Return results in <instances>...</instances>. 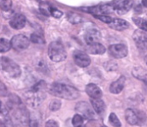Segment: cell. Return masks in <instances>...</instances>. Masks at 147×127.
Wrapping results in <instances>:
<instances>
[{
	"label": "cell",
	"instance_id": "cell-37",
	"mask_svg": "<svg viewBox=\"0 0 147 127\" xmlns=\"http://www.w3.org/2000/svg\"><path fill=\"white\" fill-rule=\"evenodd\" d=\"M0 127H7L5 123H3V121H0Z\"/></svg>",
	"mask_w": 147,
	"mask_h": 127
},
{
	"label": "cell",
	"instance_id": "cell-32",
	"mask_svg": "<svg viewBox=\"0 0 147 127\" xmlns=\"http://www.w3.org/2000/svg\"><path fill=\"white\" fill-rule=\"evenodd\" d=\"M81 20H82V18H81L79 15H78L77 14H72V15H71V17H70V21H71V22H72V23H78V22H81Z\"/></svg>",
	"mask_w": 147,
	"mask_h": 127
},
{
	"label": "cell",
	"instance_id": "cell-20",
	"mask_svg": "<svg viewBox=\"0 0 147 127\" xmlns=\"http://www.w3.org/2000/svg\"><path fill=\"white\" fill-rule=\"evenodd\" d=\"M132 5L133 0H121L117 3L115 9L118 10L119 13H125L131 9Z\"/></svg>",
	"mask_w": 147,
	"mask_h": 127
},
{
	"label": "cell",
	"instance_id": "cell-5",
	"mask_svg": "<svg viewBox=\"0 0 147 127\" xmlns=\"http://www.w3.org/2000/svg\"><path fill=\"white\" fill-rule=\"evenodd\" d=\"M125 117L127 122L131 126H140L146 120V115L142 112L131 108L126 110Z\"/></svg>",
	"mask_w": 147,
	"mask_h": 127
},
{
	"label": "cell",
	"instance_id": "cell-28",
	"mask_svg": "<svg viewBox=\"0 0 147 127\" xmlns=\"http://www.w3.org/2000/svg\"><path fill=\"white\" fill-rule=\"evenodd\" d=\"M30 40L33 42V43H35V44H41V43H44V39L37 34H31V37H30Z\"/></svg>",
	"mask_w": 147,
	"mask_h": 127
},
{
	"label": "cell",
	"instance_id": "cell-27",
	"mask_svg": "<svg viewBox=\"0 0 147 127\" xmlns=\"http://www.w3.org/2000/svg\"><path fill=\"white\" fill-rule=\"evenodd\" d=\"M84 117L82 115L76 114L72 118V125L75 127L79 126L84 124Z\"/></svg>",
	"mask_w": 147,
	"mask_h": 127
},
{
	"label": "cell",
	"instance_id": "cell-30",
	"mask_svg": "<svg viewBox=\"0 0 147 127\" xmlns=\"http://www.w3.org/2000/svg\"><path fill=\"white\" fill-rule=\"evenodd\" d=\"M96 18H98L99 20H101L104 23H108V24H109L112 22V20H113L110 16H109L107 15H96Z\"/></svg>",
	"mask_w": 147,
	"mask_h": 127
},
{
	"label": "cell",
	"instance_id": "cell-3",
	"mask_svg": "<svg viewBox=\"0 0 147 127\" xmlns=\"http://www.w3.org/2000/svg\"><path fill=\"white\" fill-rule=\"evenodd\" d=\"M48 56L53 62H62L66 58L65 46L60 41H53L48 47Z\"/></svg>",
	"mask_w": 147,
	"mask_h": 127
},
{
	"label": "cell",
	"instance_id": "cell-23",
	"mask_svg": "<svg viewBox=\"0 0 147 127\" xmlns=\"http://www.w3.org/2000/svg\"><path fill=\"white\" fill-rule=\"evenodd\" d=\"M134 21L140 29L147 32V20H145L143 18H140V17H135V18H134Z\"/></svg>",
	"mask_w": 147,
	"mask_h": 127
},
{
	"label": "cell",
	"instance_id": "cell-40",
	"mask_svg": "<svg viewBox=\"0 0 147 127\" xmlns=\"http://www.w3.org/2000/svg\"><path fill=\"white\" fill-rule=\"evenodd\" d=\"M101 127H107V126H102Z\"/></svg>",
	"mask_w": 147,
	"mask_h": 127
},
{
	"label": "cell",
	"instance_id": "cell-1",
	"mask_svg": "<svg viewBox=\"0 0 147 127\" xmlns=\"http://www.w3.org/2000/svg\"><path fill=\"white\" fill-rule=\"evenodd\" d=\"M47 84L44 81H40L34 84L32 89L26 94L27 103L33 108H38L45 99V90Z\"/></svg>",
	"mask_w": 147,
	"mask_h": 127
},
{
	"label": "cell",
	"instance_id": "cell-11",
	"mask_svg": "<svg viewBox=\"0 0 147 127\" xmlns=\"http://www.w3.org/2000/svg\"><path fill=\"white\" fill-rule=\"evenodd\" d=\"M88 11L94 14L96 16V15H108V14L113 12L114 8L109 4H102V5L90 7V8H89Z\"/></svg>",
	"mask_w": 147,
	"mask_h": 127
},
{
	"label": "cell",
	"instance_id": "cell-14",
	"mask_svg": "<svg viewBox=\"0 0 147 127\" xmlns=\"http://www.w3.org/2000/svg\"><path fill=\"white\" fill-rule=\"evenodd\" d=\"M26 24V18L22 14L15 15L9 21V25L15 29H22Z\"/></svg>",
	"mask_w": 147,
	"mask_h": 127
},
{
	"label": "cell",
	"instance_id": "cell-33",
	"mask_svg": "<svg viewBox=\"0 0 147 127\" xmlns=\"http://www.w3.org/2000/svg\"><path fill=\"white\" fill-rule=\"evenodd\" d=\"M45 127H59V126L57 121H55L53 120H49L46 122Z\"/></svg>",
	"mask_w": 147,
	"mask_h": 127
},
{
	"label": "cell",
	"instance_id": "cell-36",
	"mask_svg": "<svg viewBox=\"0 0 147 127\" xmlns=\"http://www.w3.org/2000/svg\"><path fill=\"white\" fill-rule=\"evenodd\" d=\"M142 4L147 8V0H142Z\"/></svg>",
	"mask_w": 147,
	"mask_h": 127
},
{
	"label": "cell",
	"instance_id": "cell-8",
	"mask_svg": "<svg viewBox=\"0 0 147 127\" xmlns=\"http://www.w3.org/2000/svg\"><path fill=\"white\" fill-rule=\"evenodd\" d=\"M109 53L115 58H123L127 53V47L123 44H114L109 47Z\"/></svg>",
	"mask_w": 147,
	"mask_h": 127
},
{
	"label": "cell",
	"instance_id": "cell-19",
	"mask_svg": "<svg viewBox=\"0 0 147 127\" xmlns=\"http://www.w3.org/2000/svg\"><path fill=\"white\" fill-rule=\"evenodd\" d=\"M132 74H133V76H134L135 78H137V79H139V80L142 81L144 83H146V84L147 85V71L146 70H145V69H144V68H142V67L138 66V67L134 68V70H133V71H132Z\"/></svg>",
	"mask_w": 147,
	"mask_h": 127
},
{
	"label": "cell",
	"instance_id": "cell-9",
	"mask_svg": "<svg viewBox=\"0 0 147 127\" xmlns=\"http://www.w3.org/2000/svg\"><path fill=\"white\" fill-rule=\"evenodd\" d=\"M133 38L136 46L140 50L147 49V32L142 29H137L133 34Z\"/></svg>",
	"mask_w": 147,
	"mask_h": 127
},
{
	"label": "cell",
	"instance_id": "cell-25",
	"mask_svg": "<svg viewBox=\"0 0 147 127\" xmlns=\"http://www.w3.org/2000/svg\"><path fill=\"white\" fill-rule=\"evenodd\" d=\"M60 108H61V101H60L59 100L54 99V100L51 101V102H50V104H49V109H50V111H52V112H56V111H58Z\"/></svg>",
	"mask_w": 147,
	"mask_h": 127
},
{
	"label": "cell",
	"instance_id": "cell-22",
	"mask_svg": "<svg viewBox=\"0 0 147 127\" xmlns=\"http://www.w3.org/2000/svg\"><path fill=\"white\" fill-rule=\"evenodd\" d=\"M109 121L110 125H112L114 127H121V123L119 118L114 113L110 114L109 118Z\"/></svg>",
	"mask_w": 147,
	"mask_h": 127
},
{
	"label": "cell",
	"instance_id": "cell-15",
	"mask_svg": "<svg viewBox=\"0 0 147 127\" xmlns=\"http://www.w3.org/2000/svg\"><path fill=\"white\" fill-rule=\"evenodd\" d=\"M85 91L87 95L93 99H100L102 96V89L94 83H89L85 88Z\"/></svg>",
	"mask_w": 147,
	"mask_h": 127
},
{
	"label": "cell",
	"instance_id": "cell-38",
	"mask_svg": "<svg viewBox=\"0 0 147 127\" xmlns=\"http://www.w3.org/2000/svg\"><path fill=\"white\" fill-rule=\"evenodd\" d=\"M145 62H146V64L147 65V55L145 57Z\"/></svg>",
	"mask_w": 147,
	"mask_h": 127
},
{
	"label": "cell",
	"instance_id": "cell-31",
	"mask_svg": "<svg viewBox=\"0 0 147 127\" xmlns=\"http://www.w3.org/2000/svg\"><path fill=\"white\" fill-rule=\"evenodd\" d=\"M51 15H52L53 17H55V18H59V17H61V16H62L63 13H62L60 10H59L58 9L52 8V10H51Z\"/></svg>",
	"mask_w": 147,
	"mask_h": 127
},
{
	"label": "cell",
	"instance_id": "cell-21",
	"mask_svg": "<svg viewBox=\"0 0 147 127\" xmlns=\"http://www.w3.org/2000/svg\"><path fill=\"white\" fill-rule=\"evenodd\" d=\"M11 48V43L7 39H0V52H6Z\"/></svg>",
	"mask_w": 147,
	"mask_h": 127
},
{
	"label": "cell",
	"instance_id": "cell-24",
	"mask_svg": "<svg viewBox=\"0 0 147 127\" xmlns=\"http://www.w3.org/2000/svg\"><path fill=\"white\" fill-rule=\"evenodd\" d=\"M52 8L48 3H41L40 4V11L41 12V14H43L44 15H51V10Z\"/></svg>",
	"mask_w": 147,
	"mask_h": 127
},
{
	"label": "cell",
	"instance_id": "cell-17",
	"mask_svg": "<svg viewBox=\"0 0 147 127\" xmlns=\"http://www.w3.org/2000/svg\"><path fill=\"white\" fill-rule=\"evenodd\" d=\"M109 27L115 30H124L126 28H127L129 27V24L127 22H126L125 20L123 19H119V18H116V19H113L112 22L109 24Z\"/></svg>",
	"mask_w": 147,
	"mask_h": 127
},
{
	"label": "cell",
	"instance_id": "cell-12",
	"mask_svg": "<svg viewBox=\"0 0 147 127\" xmlns=\"http://www.w3.org/2000/svg\"><path fill=\"white\" fill-rule=\"evenodd\" d=\"M84 39L87 45L98 43L101 40V33L96 28H90L86 32Z\"/></svg>",
	"mask_w": 147,
	"mask_h": 127
},
{
	"label": "cell",
	"instance_id": "cell-10",
	"mask_svg": "<svg viewBox=\"0 0 147 127\" xmlns=\"http://www.w3.org/2000/svg\"><path fill=\"white\" fill-rule=\"evenodd\" d=\"M73 59H74L75 64L82 68L87 67L90 65V58L88 56V54L81 51L74 52Z\"/></svg>",
	"mask_w": 147,
	"mask_h": 127
},
{
	"label": "cell",
	"instance_id": "cell-26",
	"mask_svg": "<svg viewBox=\"0 0 147 127\" xmlns=\"http://www.w3.org/2000/svg\"><path fill=\"white\" fill-rule=\"evenodd\" d=\"M12 1L11 0H0V9L3 11H8L11 9Z\"/></svg>",
	"mask_w": 147,
	"mask_h": 127
},
{
	"label": "cell",
	"instance_id": "cell-2",
	"mask_svg": "<svg viewBox=\"0 0 147 127\" xmlns=\"http://www.w3.org/2000/svg\"><path fill=\"white\" fill-rule=\"evenodd\" d=\"M49 93L53 96L65 100H75L80 95L79 91L76 88L59 83H53L50 86Z\"/></svg>",
	"mask_w": 147,
	"mask_h": 127
},
{
	"label": "cell",
	"instance_id": "cell-34",
	"mask_svg": "<svg viewBox=\"0 0 147 127\" xmlns=\"http://www.w3.org/2000/svg\"><path fill=\"white\" fill-rule=\"evenodd\" d=\"M6 95H7V88L2 82H0V96H6Z\"/></svg>",
	"mask_w": 147,
	"mask_h": 127
},
{
	"label": "cell",
	"instance_id": "cell-29",
	"mask_svg": "<svg viewBox=\"0 0 147 127\" xmlns=\"http://www.w3.org/2000/svg\"><path fill=\"white\" fill-rule=\"evenodd\" d=\"M104 67L107 71H116L118 66H117V64L115 62H113V61H109V62H106L104 64Z\"/></svg>",
	"mask_w": 147,
	"mask_h": 127
},
{
	"label": "cell",
	"instance_id": "cell-18",
	"mask_svg": "<svg viewBox=\"0 0 147 127\" xmlns=\"http://www.w3.org/2000/svg\"><path fill=\"white\" fill-rule=\"evenodd\" d=\"M86 50L90 54H97V55L103 54L106 52L105 46H102V44H100L99 42L95 43V44H91V45H88Z\"/></svg>",
	"mask_w": 147,
	"mask_h": 127
},
{
	"label": "cell",
	"instance_id": "cell-16",
	"mask_svg": "<svg viewBox=\"0 0 147 127\" xmlns=\"http://www.w3.org/2000/svg\"><path fill=\"white\" fill-rule=\"evenodd\" d=\"M90 103L91 106L94 109V111L97 114H102L104 113L105 109H106V105L104 103V101L100 98V99H90Z\"/></svg>",
	"mask_w": 147,
	"mask_h": 127
},
{
	"label": "cell",
	"instance_id": "cell-6",
	"mask_svg": "<svg viewBox=\"0 0 147 127\" xmlns=\"http://www.w3.org/2000/svg\"><path fill=\"white\" fill-rule=\"evenodd\" d=\"M75 109L84 119H87V120H94L95 119L94 109L91 108L90 104L86 101H80V102L77 103Z\"/></svg>",
	"mask_w": 147,
	"mask_h": 127
},
{
	"label": "cell",
	"instance_id": "cell-4",
	"mask_svg": "<svg viewBox=\"0 0 147 127\" xmlns=\"http://www.w3.org/2000/svg\"><path fill=\"white\" fill-rule=\"evenodd\" d=\"M0 65L2 70L12 78H16L21 75L20 66L9 58L3 57L0 60Z\"/></svg>",
	"mask_w": 147,
	"mask_h": 127
},
{
	"label": "cell",
	"instance_id": "cell-35",
	"mask_svg": "<svg viewBox=\"0 0 147 127\" xmlns=\"http://www.w3.org/2000/svg\"><path fill=\"white\" fill-rule=\"evenodd\" d=\"M28 126L29 127H39V124H38L37 120H31L28 123Z\"/></svg>",
	"mask_w": 147,
	"mask_h": 127
},
{
	"label": "cell",
	"instance_id": "cell-39",
	"mask_svg": "<svg viewBox=\"0 0 147 127\" xmlns=\"http://www.w3.org/2000/svg\"><path fill=\"white\" fill-rule=\"evenodd\" d=\"M77 127H86L85 126H84V124L83 125H81V126H77Z\"/></svg>",
	"mask_w": 147,
	"mask_h": 127
},
{
	"label": "cell",
	"instance_id": "cell-13",
	"mask_svg": "<svg viewBox=\"0 0 147 127\" xmlns=\"http://www.w3.org/2000/svg\"><path fill=\"white\" fill-rule=\"evenodd\" d=\"M125 83H126V77L124 76L120 77L116 81H115L114 83H111V85L109 87L110 93L115 94V95L120 94L123 90V89L125 87Z\"/></svg>",
	"mask_w": 147,
	"mask_h": 127
},
{
	"label": "cell",
	"instance_id": "cell-7",
	"mask_svg": "<svg viewBox=\"0 0 147 127\" xmlns=\"http://www.w3.org/2000/svg\"><path fill=\"white\" fill-rule=\"evenodd\" d=\"M11 47H13L16 51L25 50L29 46V40L27 36L23 34H17L14 36L10 41Z\"/></svg>",
	"mask_w": 147,
	"mask_h": 127
}]
</instances>
